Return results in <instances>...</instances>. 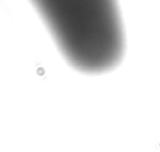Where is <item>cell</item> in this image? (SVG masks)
<instances>
[{"mask_svg":"<svg viewBox=\"0 0 160 152\" xmlns=\"http://www.w3.org/2000/svg\"><path fill=\"white\" fill-rule=\"evenodd\" d=\"M62 55L75 69L104 73L118 66L125 35L117 0H31Z\"/></svg>","mask_w":160,"mask_h":152,"instance_id":"6da1fadb","label":"cell"}]
</instances>
